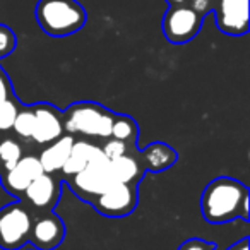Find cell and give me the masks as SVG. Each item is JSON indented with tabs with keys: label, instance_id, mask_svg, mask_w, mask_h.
Masks as SVG:
<instances>
[{
	"label": "cell",
	"instance_id": "cell-1",
	"mask_svg": "<svg viewBox=\"0 0 250 250\" xmlns=\"http://www.w3.org/2000/svg\"><path fill=\"white\" fill-rule=\"evenodd\" d=\"M201 212L211 225H225L238 218L249 221V187L231 177L214 178L202 190Z\"/></svg>",
	"mask_w": 250,
	"mask_h": 250
},
{
	"label": "cell",
	"instance_id": "cell-2",
	"mask_svg": "<svg viewBox=\"0 0 250 250\" xmlns=\"http://www.w3.org/2000/svg\"><path fill=\"white\" fill-rule=\"evenodd\" d=\"M63 130L69 136L110 139L115 111L96 101H77L62 111Z\"/></svg>",
	"mask_w": 250,
	"mask_h": 250
},
{
	"label": "cell",
	"instance_id": "cell-3",
	"mask_svg": "<svg viewBox=\"0 0 250 250\" xmlns=\"http://www.w3.org/2000/svg\"><path fill=\"white\" fill-rule=\"evenodd\" d=\"M36 21L43 33L63 38L81 31L87 21V12L77 0H40Z\"/></svg>",
	"mask_w": 250,
	"mask_h": 250
},
{
	"label": "cell",
	"instance_id": "cell-4",
	"mask_svg": "<svg viewBox=\"0 0 250 250\" xmlns=\"http://www.w3.org/2000/svg\"><path fill=\"white\" fill-rule=\"evenodd\" d=\"M33 212L21 199L0 209V247L4 250H21L29 243Z\"/></svg>",
	"mask_w": 250,
	"mask_h": 250
},
{
	"label": "cell",
	"instance_id": "cell-5",
	"mask_svg": "<svg viewBox=\"0 0 250 250\" xmlns=\"http://www.w3.org/2000/svg\"><path fill=\"white\" fill-rule=\"evenodd\" d=\"M65 184L77 197L83 199L84 202H89L93 197L101 194L108 185L113 184L110 173V160L100 149L79 173L65 178Z\"/></svg>",
	"mask_w": 250,
	"mask_h": 250
},
{
	"label": "cell",
	"instance_id": "cell-6",
	"mask_svg": "<svg viewBox=\"0 0 250 250\" xmlns=\"http://www.w3.org/2000/svg\"><path fill=\"white\" fill-rule=\"evenodd\" d=\"M139 202V194H137L136 184H122V182H113L108 185L101 194L93 197L89 204L100 214L106 218H124L134 212Z\"/></svg>",
	"mask_w": 250,
	"mask_h": 250
},
{
	"label": "cell",
	"instance_id": "cell-7",
	"mask_svg": "<svg viewBox=\"0 0 250 250\" xmlns=\"http://www.w3.org/2000/svg\"><path fill=\"white\" fill-rule=\"evenodd\" d=\"M204 18L194 12L187 5H177V7H168L163 16V35L173 45H185L192 38L199 35L202 28Z\"/></svg>",
	"mask_w": 250,
	"mask_h": 250
},
{
	"label": "cell",
	"instance_id": "cell-8",
	"mask_svg": "<svg viewBox=\"0 0 250 250\" xmlns=\"http://www.w3.org/2000/svg\"><path fill=\"white\" fill-rule=\"evenodd\" d=\"M216 26L228 36H243L249 33V0H212Z\"/></svg>",
	"mask_w": 250,
	"mask_h": 250
},
{
	"label": "cell",
	"instance_id": "cell-9",
	"mask_svg": "<svg viewBox=\"0 0 250 250\" xmlns=\"http://www.w3.org/2000/svg\"><path fill=\"white\" fill-rule=\"evenodd\" d=\"M65 238L63 219L53 211L33 214L29 243L36 250H55Z\"/></svg>",
	"mask_w": 250,
	"mask_h": 250
},
{
	"label": "cell",
	"instance_id": "cell-10",
	"mask_svg": "<svg viewBox=\"0 0 250 250\" xmlns=\"http://www.w3.org/2000/svg\"><path fill=\"white\" fill-rule=\"evenodd\" d=\"M60 190H62V180L55 178L52 173L43 171L26 187L22 199L38 212H48L53 211L59 202Z\"/></svg>",
	"mask_w": 250,
	"mask_h": 250
},
{
	"label": "cell",
	"instance_id": "cell-11",
	"mask_svg": "<svg viewBox=\"0 0 250 250\" xmlns=\"http://www.w3.org/2000/svg\"><path fill=\"white\" fill-rule=\"evenodd\" d=\"M33 111H35V130L31 139L36 144L46 146L65 134L62 110L50 103H36L33 104Z\"/></svg>",
	"mask_w": 250,
	"mask_h": 250
},
{
	"label": "cell",
	"instance_id": "cell-12",
	"mask_svg": "<svg viewBox=\"0 0 250 250\" xmlns=\"http://www.w3.org/2000/svg\"><path fill=\"white\" fill-rule=\"evenodd\" d=\"M42 173H43V167L40 163L38 156L26 154V156H22L18 161V165L12 170L0 175V184H2V187L11 195L22 199L26 187L31 184V180H35Z\"/></svg>",
	"mask_w": 250,
	"mask_h": 250
},
{
	"label": "cell",
	"instance_id": "cell-13",
	"mask_svg": "<svg viewBox=\"0 0 250 250\" xmlns=\"http://www.w3.org/2000/svg\"><path fill=\"white\" fill-rule=\"evenodd\" d=\"M137 160H139L141 167L144 168V171L161 173L165 170H170L177 163L178 154L167 143L154 141V143L147 144L143 149H137Z\"/></svg>",
	"mask_w": 250,
	"mask_h": 250
},
{
	"label": "cell",
	"instance_id": "cell-14",
	"mask_svg": "<svg viewBox=\"0 0 250 250\" xmlns=\"http://www.w3.org/2000/svg\"><path fill=\"white\" fill-rule=\"evenodd\" d=\"M72 144H74V136H69V134H63L57 141L46 144V147L38 156L40 163L43 167V171L53 175L62 170V167L65 165L67 158L70 154V149H72Z\"/></svg>",
	"mask_w": 250,
	"mask_h": 250
},
{
	"label": "cell",
	"instance_id": "cell-15",
	"mask_svg": "<svg viewBox=\"0 0 250 250\" xmlns=\"http://www.w3.org/2000/svg\"><path fill=\"white\" fill-rule=\"evenodd\" d=\"M110 173H111L113 182L139 185L146 171L141 167L139 160H137V151H136V153L124 154V156L110 160Z\"/></svg>",
	"mask_w": 250,
	"mask_h": 250
},
{
	"label": "cell",
	"instance_id": "cell-16",
	"mask_svg": "<svg viewBox=\"0 0 250 250\" xmlns=\"http://www.w3.org/2000/svg\"><path fill=\"white\" fill-rule=\"evenodd\" d=\"M100 149H101L100 146H96V144H93L87 139H81V141L74 139V144H72V149H70L69 158H67L65 165H63L62 170H60L63 180L69 178V177H72V175L79 173V171L83 170V168L86 167L91 160H93L94 154H96Z\"/></svg>",
	"mask_w": 250,
	"mask_h": 250
},
{
	"label": "cell",
	"instance_id": "cell-17",
	"mask_svg": "<svg viewBox=\"0 0 250 250\" xmlns=\"http://www.w3.org/2000/svg\"><path fill=\"white\" fill-rule=\"evenodd\" d=\"M111 137L118 141H124L129 146H136L139 137V125L130 115L115 113L113 127H111Z\"/></svg>",
	"mask_w": 250,
	"mask_h": 250
},
{
	"label": "cell",
	"instance_id": "cell-18",
	"mask_svg": "<svg viewBox=\"0 0 250 250\" xmlns=\"http://www.w3.org/2000/svg\"><path fill=\"white\" fill-rule=\"evenodd\" d=\"M22 156V147L18 141L12 137H0V175L12 170Z\"/></svg>",
	"mask_w": 250,
	"mask_h": 250
},
{
	"label": "cell",
	"instance_id": "cell-19",
	"mask_svg": "<svg viewBox=\"0 0 250 250\" xmlns=\"http://www.w3.org/2000/svg\"><path fill=\"white\" fill-rule=\"evenodd\" d=\"M12 130L22 139H31L33 130H35V111H33V106L19 104V111L16 115Z\"/></svg>",
	"mask_w": 250,
	"mask_h": 250
},
{
	"label": "cell",
	"instance_id": "cell-20",
	"mask_svg": "<svg viewBox=\"0 0 250 250\" xmlns=\"http://www.w3.org/2000/svg\"><path fill=\"white\" fill-rule=\"evenodd\" d=\"M19 104L21 103L14 96L0 101V134H5L9 130H12L16 115L19 111Z\"/></svg>",
	"mask_w": 250,
	"mask_h": 250
},
{
	"label": "cell",
	"instance_id": "cell-21",
	"mask_svg": "<svg viewBox=\"0 0 250 250\" xmlns=\"http://www.w3.org/2000/svg\"><path fill=\"white\" fill-rule=\"evenodd\" d=\"M101 151L104 153V156L108 160H113V158H118V156H124V154H130V153H136L137 151V146H129L127 143L124 141H118V139H106V143L103 144Z\"/></svg>",
	"mask_w": 250,
	"mask_h": 250
},
{
	"label": "cell",
	"instance_id": "cell-22",
	"mask_svg": "<svg viewBox=\"0 0 250 250\" xmlns=\"http://www.w3.org/2000/svg\"><path fill=\"white\" fill-rule=\"evenodd\" d=\"M16 45H18V38L14 31L7 24H0V60L11 55L16 50Z\"/></svg>",
	"mask_w": 250,
	"mask_h": 250
},
{
	"label": "cell",
	"instance_id": "cell-23",
	"mask_svg": "<svg viewBox=\"0 0 250 250\" xmlns=\"http://www.w3.org/2000/svg\"><path fill=\"white\" fill-rule=\"evenodd\" d=\"M178 250H216V245L202 238H188L178 247Z\"/></svg>",
	"mask_w": 250,
	"mask_h": 250
},
{
	"label": "cell",
	"instance_id": "cell-24",
	"mask_svg": "<svg viewBox=\"0 0 250 250\" xmlns=\"http://www.w3.org/2000/svg\"><path fill=\"white\" fill-rule=\"evenodd\" d=\"M185 5L190 7L194 12H197L199 16H202V18H206L212 11V0H187Z\"/></svg>",
	"mask_w": 250,
	"mask_h": 250
},
{
	"label": "cell",
	"instance_id": "cell-25",
	"mask_svg": "<svg viewBox=\"0 0 250 250\" xmlns=\"http://www.w3.org/2000/svg\"><path fill=\"white\" fill-rule=\"evenodd\" d=\"M11 96H14V93H12L11 81H9L7 74L0 69V101L7 100V98H11Z\"/></svg>",
	"mask_w": 250,
	"mask_h": 250
},
{
	"label": "cell",
	"instance_id": "cell-26",
	"mask_svg": "<svg viewBox=\"0 0 250 250\" xmlns=\"http://www.w3.org/2000/svg\"><path fill=\"white\" fill-rule=\"evenodd\" d=\"M226 250H249V238H242L240 242L233 243V245H229Z\"/></svg>",
	"mask_w": 250,
	"mask_h": 250
},
{
	"label": "cell",
	"instance_id": "cell-27",
	"mask_svg": "<svg viewBox=\"0 0 250 250\" xmlns=\"http://www.w3.org/2000/svg\"><path fill=\"white\" fill-rule=\"evenodd\" d=\"M167 4L170 5V7H177V5H185L187 0H167Z\"/></svg>",
	"mask_w": 250,
	"mask_h": 250
},
{
	"label": "cell",
	"instance_id": "cell-28",
	"mask_svg": "<svg viewBox=\"0 0 250 250\" xmlns=\"http://www.w3.org/2000/svg\"><path fill=\"white\" fill-rule=\"evenodd\" d=\"M31 250H36V249H31Z\"/></svg>",
	"mask_w": 250,
	"mask_h": 250
}]
</instances>
